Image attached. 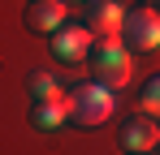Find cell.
I'll return each mask as SVG.
<instances>
[{
    "label": "cell",
    "mask_w": 160,
    "mask_h": 155,
    "mask_svg": "<svg viewBox=\"0 0 160 155\" xmlns=\"http://www.w3.org/2000/svg\"><path fill=\"white\" fill-rule=\"evenodd\" d=\"M65 103H69V125L100 129V125H108L112 112H117V91L91 78V82H78V86L65 95Z\"/></svg>",
    "instance_id": "6da1fadb"
},
{
    "label": "cell",
    "mask_w": 160,
    "mask_h": 155,
    "mask_svg": "<svg viewBox=\"0 0 160 155\" xmlns=\"http://www.w3.org/2000/svg\"><path fill=\"white\" fill-rule=\"evenodd\" d=\"M87 65H91V78L104 82V86H112V91L130 86V48H126L121 35H104L100 43H91Z\"/></svg>",
    "instance_id": "7a4b0ae2"
},
{
    "label": "cell",
    "mask_w": 160,
    "mask_h": 155,
    "mask_svg": "<svg viewBox=\"0 0 160 155\" xmlns=\"http://www.w3.org/2000/svg\"><path fill=\"white\" fill-rule=\"evenodd\" d=\"M121 39L130 52H156L160 48V13L156 9H130L121 22Z\"/></svg>",
    "instance_id": "3957f363"
},
{
    "label": "cell",
    "mask_w": 160,
    "mask_h": 155,
    "mask_svg": "<svg viewBox=\"0 0 160 155\" xmlns=\"http://www.w3.org/2000/svg\"><path fill=\"white\" fill-rule=\"evenodd\" d=\"M91 43H95V35L87 30V22L74 26V22H65V26H56L52 30V56L61 60V65H78V60H87L91 56Z\"/></svg>",
    "instance_id": "277c9868"
},
{
    "label": "cell",
    "mask_w": 160,
    "mask_h": 155,
    "mask_svg": "<svg viewBox=\"0 0 160 155\" xmlns=\"http://www.w3.org/2000/svg\"><path fill=\"white\" fill-rule=\"evenodd\" d=\"M160 142V129H156V116H126L121 121V129H117V147L130 155H143V151H156Z\"/></svg>",
    "instance_id": "5b68a950"
},
{
    "label": "cell",
    "mask_w": 160,
    "mask_h": 155,
    "mask_svg": "<svg viewBox=\"0 0 160 155\" xmlns=\"http://www.w3.org/2000/svg\"><path fill=\"white\" fill-rule=\"evenodd\" d=\"M65 17H69V0H30L22 22L35 35H52L56 26H65Z\"/></svg>",
    "instance_id": "8992f818"
},
{
    "label": "cell",
    "mask_w": 160,
    "mask_h": 155,
    "mask_svg": "<svg viewBox=\"0 0 160 155\" xmlns=\"http://www.w3.org/2000/svg\"><path fill=\"white\" fill-rule=\"evenodd\" d=\"M121 22H126V9H121L117 0H91V4H87V30H91L95 39L121 35Z\"/></svg>",
    "instance_id": "52a82bcc"
},
{
    "label": "cell",
    "mask_w": 160,
    "mask_h": 155,
    "mask_svg": "<svg viewBox=\"0 0 160 155\" xmlns=\"http://www.w3.org/2000/svg\"><path fill=\"white\" fill-rule=\"evenodd\" d=\"M69 121V103H65V95L61 99H30V125L35 129H56Z\"/></svg>",
    "instance_id": "ba28073f"
},
{
    "label": "cell",
    "mask_w": 160,
    "mask_h": 155,
    "mask_svg": "<svg viewBox=\"0 0 160 155\" xmlns=\"http://www.w3.org/2000/svg\"><path fill=\"white\" fill-rule=\"evenodd\" d=\"M26 91H30V99H61V95H65L61 82H56L48 69H35V73L26 78Z\"/></svg>",
    "instance_id": "9c48e42d"
},
{
    "label": "cell",
    "mask_w": 160,
    "mask_h": 155,
    "mask_svg": "<svg viewBox=\"0 0 160 155\" xmlns=\"http://www.w3.org/2000/svg\"><path fill=\"white\" fill-rule=\"evenodd\" d=\"M138 108H143L147 116L160 121V73H152L147 82H143V91H138Z\"/></svg>",
    "instance_id": "30bf717a"
},
{
    "label": "cell",
    "mask_w": 160,
    "mask_h": 155,
    "mask_svg": "<svg viewBox=\"0 0 160 155\" xmlns=\"http://www.w3.org/2000/svg\"><path fill=\"white\" fill-rule=\"evenodd\" d=\"M138 4H156V0H138Z\"/></svg>",
    "instance_id": "8fae6325"
},
{
    "label": "cell",
    "mask_w": 160,
    "mask_h": 155,
    "mask_svg": "<svg viewBox=\"0 0 160 155\" xmlns=\"http://www.w3.org/2000/svg\"><path fill=\"white\" fill-rule=\"evenodd\" d=\"M156 151H160V142H156Z\"/></svg>",
    "instance_id": "7c38bea8"
}]
</instances>
